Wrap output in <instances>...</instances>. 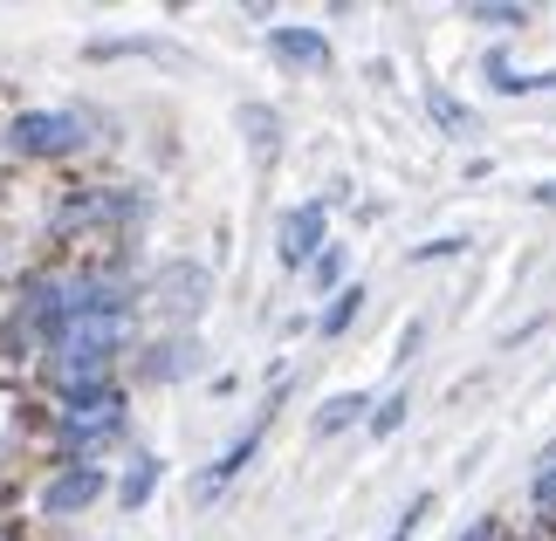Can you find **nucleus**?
Segmentation results:
<instances>
[{"label":"nucleus","instance_id":"1","mask_svg":"<svg viewBox=\"0 0 556 541\" xmlns=\"http://www.w3.org/2000/svg\"><path fill=\"white\" fill-rule=\"evenodd\" d=\"M124 431H131V391L103 384V391H76L55 398L49 411V439H55V466H97Z\"/></svg>","mask_w":556,"mask_h":541},{"label":"nucleus","instance_id":"2","mask_svg":"<svg viewBox=\"0 0 556 541\" xmlns=\"http://www.w3.org/2000/svg\"><path fill=\"white\" fill-rule=\"evenodd\" d=\"M213 301V274L200 268V261H165V268H152L144 274V295H138V309H152L165 330H186L192 315H200Z\"/></svg>","mask_w":556,"mask_h":541},{"label":"nucleus","instance_id":"3","mask_svg":"<svg viewBox=\"0 0 556 541\" xmlns=\"http://www.w3.org/2000/svg\"><path fill=\"white\" fill-rule=\"evenodd\" d=\"M8 151L21 158H76V151H90V117L83 111H21L8 124Z\"/></svg>","mask_w":556,"mask_h":541},{"label":"nucleus","instance_id":"4","mask_svg":"<svg viewBox=\"0 0 556 541\" xmlns=\"http://www.w3.org/2000/svg\"><path fill=\"white\" fill-rule=\"evenodd\" d=\"M282 391H289V377L268 391V404L254 411V425L241 431V439L220 446V452H213V466L200 473V480H192V501H200V507H206V501H220V493H227V487H233V480H241V473L254 466V452H262V439H268V425H275V404H282Z\"/></svg>","mask_w":556,"mask_h":541},{"label":"nucleus","instance_id":"5","mask_svg":"<svg viewBox=\"0 0 556 541\" xmlns=\"http://www.w3.org/2000/svg\"><path fill=\"white\" fill-rule=\"evenodd\" d=\"M103 493H117L111 466H49V480L35 493V514L41 521H76V514H90Z\"/></svg>","mask_w":556,"mask_h":541},{"label":"nucleus","instance_id":"6","mask_svg":"<svg viewBox=\"0 0 556 541\" xmlns=\"http://www.w3.org/2000/svg\"><path fill=\"white\" fill-rule=\"evenodd\" d=\"M324 247H330V199H303L275 220V261L289 274H309L324 261Z\"/></svg>","mask_w":556,"mask_h":541},{"label":"nucleus","instance_id":"7","mask_svg":"<svg viewBox=\"0 0 556 541\" xmlns=\"http://www.w3.org/2000/svg\"><path fill=\"white\" fill-rule=\"evenodd\" d=\"M268 55L282 62V69H295V76H330V62H337L330 35L309 28V21H275V28H268Z\"/></svg>","mask_w":556,"mask_h":541},{"label":"nucleus","instance_id":"8","mask_svg":"<svg viewBox=\"0 0 556 541\" xmlns=\"http://www.w3.org/2000/svg\"><path fill=\"white\" fill-rule=\"evenodd\" d=\"M138 384H179V377H192L200 371V336L192 330H165V336H152V343H138Z\"/></svg>","mask_w":556,"mask_h":541},{"label":"nucleus","instance_id":"9","mask_svg":"<svg viewBox=\"0 0 556 541\" xmlns=\"http://www.w3.org/2000/svg\"><path fill=\"white\" fill-rule=\"evenodd\" d=\"M371 391H330L324 404H316V418H309V431L316 439H337V431H351V425H371Z\"/></svg>","mask_w":556,"mask_h":541},{"label":"nucleus","instance_id":"10","mask_svg":"<svg viewBox=\"0 0 556 541\" xmlns=\"http://www.w3.org/2000/svg\"><path fill=\"white\" fill-rule=\"evenodd\" d=\"M159 480H165V460H159V452H131V466L117 473V507H124V514L152 507V493H159Z\"/></svg>","mask_w":556,"mask_h":541},{"label":"nucleus","instance_id":"11","mask_svg":"<svg viewBox=\"0 0 556 541\" xmlns=\"http://www.w3.org/2000/svg\"><path fill=\"white\" fill-rule=\"evenodd\" d=\"M426 117H433L446 138H475V131H481L475 103H460L454 90H446V82H426Z\"/></svg>","mask_w":556,"mask_h":541},{"label":"nucleus","instance_id":"12","mask_svg":"<svg viewBox=\"0 0 556 541\" xmlns=\"http://www.w3.org/2000/svg\"><path fill=\"white\" fill-rule=\"evenodd\" d=\"M481 82L495 96H536L543 82H536V69H516V62H508V49H488L481 55Z\"/></svg>","mask_w":556,"mask_h":541},{"label":"nucleus","instance_id":"13","mask_svg":"<svg viewBox=\"0 0 556 541\" xmlns=\"http://www.w3.org/2000/svg\"><path fill=\"white\" fill-rule=\"evenodd\" d=\"M241 131L254 144V158L275 165V151H282V111H268V103H241Z\"/></svg>","mask_w":556,"mask_h":541},{"label":"nucleus","instance_id":"14","mask_svg":"<svg viewBox=\"0 0 556 541\" xmlns=\"http://www.w3.org/2000/svg\"><path fill=\"white\" fill-rule=\"evenodd\" d=\"M529 514H536L529 528H549V534H556V446L543 452L536 466H529Z\"/></svg>","mask_w":556,"mask_h":541},{"label":"nucleus","instance_id":"15","mask_svg":"<svg viewBox=\"0 0 556 541\" xmlns=\"http://www.w3.org/2000/svg\"><path fill=\"white\" fill-rule=\"evenodd\" d=\"M365 301H371V295H365V281H351L344 295H330V309L316 315V336H324V343H337V336H344L357 315H365Z\"/></svg>","mask_w":556,"mask_h":541},{"label":"nucleus","instance_id":"16","mask_svg":"<svg viewBox=\"0 0 556 541\" xmlns=\"http://www.w3.org/2000/svg\"><path fill=\"white\" fill-rule=\"evenodd\" d=\"M467 21H475V28H495V35H522L536 14L516 8V0H475V8H467Z\"/></svg>","mask_w":556,"mask_h":541},{"label":"nucleus","instance_id":"17","mask_svg":"<svg viewBox=\"0 0 556 541\" xmlns=\"http://www.w3.org/2000/svg\"><path fill=\"white\" fill-rule=\"evenodd\" d=\"M405 418H413V391H384V398L371 404V425H365V431H371V439H392Z\"/></svg>","mask_w":556,"mask_h":541},{"label":"nucleus","instance_id":"18","mask_svg":"<svg viewBox=\"0 0 556 541\" xmlns=\"http://www.w3.org/2000/svg\"><path fill=\"white\" fill-rule=\"evenodd\" d=\"M309 288H316V295H324V301L351 288V281H344V241H330V247H324V261H316V268H309Z\"/></svg>","mask_w":556,"mask_h":541},{"label":"nucleus","instance_id":"19","mask_svg":"<svg viewBox=\"0 0 556 541\" xmlns=\"http://www.w3.org/2000/svg\"><path fill=\"white\" fill-rule=\"evenodd\" d=\"M467 247H475L467 233H433V241H419L413 254H405V261H413V268H426V261H460Z\"/></svg>","mask_w":556,"mask_h":541},{"label":"nucleus","instance_id":"20","mask_svg":"<svg viewBox=\"0 0 556 541\" xmlns=\"http://www.w3.org/2000/svg\"><path fill=\"white\" fill-rule=\"evenodd\" d=\"M454 541H508V528H502V514H475Z\"/></svg>","mask_w":556,"mask_h":541},{"label":"nucleus","instance_id":"21","mask_svg":"<svg viewBox=\"0 0 556 541\" xmlns=\"http://www.w3.org/2000/svg\"><path fill=\"white\" fill-rule=\"evenodd\" d=\"M433 507V493H413V501H405V514H399V528L384 534V541H413V528H419V514Z\"/></svg>","mask_w":556,"mask_h":541},{"label":"nucleus","instance_id":"22","mask_svg":"<svg viewBox=\"0 0 556 541\" xmlns=\"http://www.w3.org/2000/svg\"><path fill=\"white\" fill-rule=\"evenodd\" d=\"M419 343H426V322H405V330H399V357H392L399 371H405V363L419 357Z\"/></svg>","mask_w":556,"mask_h":541},{"label":"nucleus","instance_id":"23","mask_svg":"<svg viewBox=\"0 0 556 541\" xmlns=\"http://www.w3.org/2000/svg\"><path fill=\"white\" fill-rule=\"evenodd\" d=\"M529 206H543V212H556V179H536V185H529Z\"/></svg>","mask_w":556,"mask_h":541},{"label":"nucleus","instance_id":"24","mask_svg":"<svg viewBox=\"0 0 556 541\" xmlns=\"http://www.w3.org/2000/svg\"><path fill=\"white\" fill-rule=\"evenodd\" d=\"M508 541H556V534H549V528H516Z\"/></svg>","mask_w":556,"mask_h":541},{"label":"nucleus","instance_id":"25","mask_svg":"<svg viewBox=\"0 0 556 541\" xmlns=\"http://www.w3.org/2000/svg\"><path fill=\"white\" fill-rule=\"evenodd\" d=\"M0 487H8V452H0Z\"/></svg>","mask_w":556,"mask_h":541},{"label":"nucleus","instance_id":"26","mask_svg":"<svg viewBox=\"0 0 556 541\" xmlns=\"http://www.w3.org/2000/svg\"><path fill=\"white\" fill-rule=\"evenodd\" d=\"M0 541H14V534H0Z\"/></svg>","mask_w":556,"mask_h":541}]
</instances>
